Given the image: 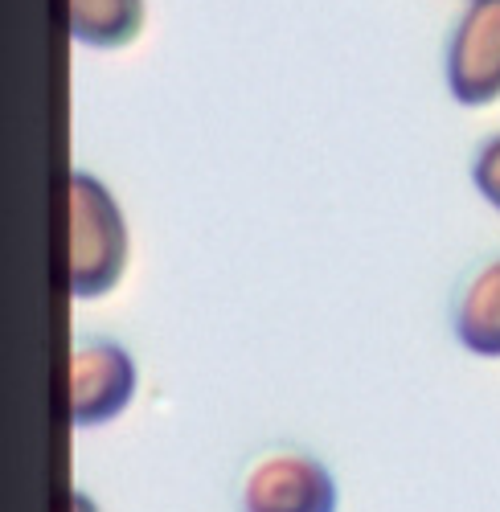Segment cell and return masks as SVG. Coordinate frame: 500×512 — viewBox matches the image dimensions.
<instances>
[{
  "mask_svg": "<svg viewBox=\"0 0 500 512\" xmlns=\"http://www.w3.org/2000/svg\"><path fill=\"white\" fill-rule=\"evenodd\" d=\"M70 234H66V259H70V291L74 300H99L115 291V283L128 271V222L111 197V189L91 177H70Z\"/></svg>",
  "mask_w": 500,
  "mask_h": 512,
  "instance_id": "1",
  "label": "cell"
},
{
  "mask_svg": "<svg viewBox=\"0 0 500 512\" xmlns=\"http://www.w3.org/2000/svg\"><path fill=\"white\" fill-rule=\"evenodd\" d=\"M238 504L242 512H337L341 488L316 455L275 451L246 472Z\"/></svg>",
  "mask_w": 500,
  "mask_h": 512,
  "instance_id": "2",
  "label": "cell"
},
{
  "mask_svg": "<svg viewBox=\"0 0 500 512\" xmlns=\"http://www.w3.org/2000/svg\"><path fill=\"white\" fill-rule=\"evenodd\" d=\"M136 398V361L115 340H87L70 353V418L78 431L115 422Z\"/></svg>",
  "mask_w": 500,
  "mask_h": 512,
  "instance_id": "3",
  "label": "cell"
},
{
  "mask_svg": "<svg viewBox=\"0 0 500 512\" xmlns=\"http://www.w3.org/2000/svg\"><path fill=\"white\" fill-rule=\"evenodd\" d=\"M447 91L464 107L500 99V0H472L447 46Z\"/></svg>",
  "mask_w": 500,
  "mask_h": 512,
  "instance_id": "4",
  "label": "cell"
},
{
  "mask_svg": "<svg viewBox=\"0 0 500 512\" xmlns=\"http://www.w3.org/2000/svg\"><path fill=\"white\" fill-rule=\"evenodd\" d=\"M455 336L472 357L500 361V259H492L468 283L460 308H455Z\"/></svg>",
  "mask_w": 500,
  "mask_h": 512,
  "instance_id": "5",
  "label": "cell"
},
{
  "mask_svg": "<svg viewBox=\"0 0 500 512\" xmlns=\"http://www.w3.org/2000/svg\"><path fill=\"white\" fill-rule=\"evenodd\" d=\"M144 29V0H70V33L82 46L115 50Z\"/></svg>",
  "mask_w": 500,
  "mask_h": 512,
  "instance_id": "6",
  "label": "cell"
},
{
  "mask_svg": "<svg viewBox=\"0 0 500 512\" xmlns=\"http://www.w3.org/2000/svg\"><path fill=\"white\" fill-rule=\"evenodd\" d=\"M472 181H476L480 197H484L492 209H500V136L480 148V156H476V164H472Z\"/></svg>",
  "mask_w": 500,
  "mask_h": 512,
  "instance_id": "7",
  "label": "cell"
},
{
  "mask_svg": "<svg viewBox=\"0 0 500 512\" xmlns=\"http://www.w3.org/2000/svg\"><path fill=\"white\" fill-rule=\"evenodd\" d=\"M74 512H99V504L87 492H74Z\"/></svg>",
  "mask_w": 500,
  "mask_h": 512,
  "instance_id": "8",
  "label": "cell"
}]
</instances>
